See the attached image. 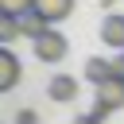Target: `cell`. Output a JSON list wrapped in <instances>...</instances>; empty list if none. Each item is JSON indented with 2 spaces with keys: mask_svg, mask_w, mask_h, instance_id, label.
I'll return each instance as SVG.
<instances>
[{
  "mask_svg": "<svg viewBox=\"0 0 124 124\" xmlns=\"http://www.w3.org/2000/svg\"><path fill=\"white\" fill-rule=\"evenodd\" d=\"M46 97L50 101H74L78 97V78H70V74H58V78H50V85H46Z\"/></svg>",
  "mask_w": 124,
  "mask_h": 124,
  "instance_id": "8992f818",
  "label": "cell"
},
{
  "mask_svg": "<svg viewBox=\"0 0 124 124\" xmlns=\"http://www.w3.org/2000/svg\"><path fill=\"white\" fill-rule=\"evenodd\" d=\"M19 27H23V35H27V39H31V43H35V39H39V35H43V31H46V27H50V23H46V19H43V16H39V12H27V16H23V19H19Z\"/></svg>",
  "mask_w": 124,
  "mask_h": 124,
  "instance_id": "ba28073f",
  "label": "cell"
},
{
  "mask_svg": "<svg viewBox=\"0 0 124 124\" xmlns=\"http://www.w3.org/2000/svg\"><path fill=\"white\" fill-rule=\"evenodd\" d=\"M70 124H101V120H97V116H93V112H81V116H74V120H70Z\"/></svg>",
  "mask_w": 124,
  "mask_h": 124,
  "instance_id": "7c38bea8",
  "label": "cell"
},
{
  "mask_svg": "<svg viewBox=\"0 0 124 124\" xmlns=\"http://www.w3.org/2000/svg\"><path fill=\"white\" fill-rule=\"evenodd\" d=\"M19 74H23V70H19V58L4 46V50H0V93L16 89V85H19Z\"/></svg>",
  "mask_w": 124,
  "mask_h": 124,
  "instance_id": "3957f363",
  "label": "cell"
},
{
  "mask_svg": "<svg viewBox=\"0 0 124 124\" xmlns=\"http://www.w3.org/2000/svg\"><path fill=\"white\" fill-rule=\"evenodd\" d=\"M35 12L54 27V23H62V19L74 12V0H35Z\"/></svg>",
  "mask_w": 124,
  "mask_h": 124,
  "instance_id": "5b68a950",
  "label": "cell"
},
{
  "mask_svg": "<svg viewBox=\"0 0 124 124\" xmlns=\"http://www.w3.org/2000/svg\"><path fill=\"white\" fill-rule=\"evenodd\" d=\"M93 101H97L101 108H108V112L124 108V81H105V85H97V89H93Z\"/></svg>",
  "mask_w": 124,
  "mask_h": 124,
  "instance_id": "7a4b0ae2",
  "label": "cell"
},
{
  "mask_svg": "<svg viewBox=\"0 0 124 124\" xmlns=\"http://www.w3.org/2000/svg\"><path fill=\"white\" fill-rule=\"evenodd\" d=\"M112 4H116V0H101V8H112Z\"/></svg>",
  "mask_w": 124,
  "mask_h": 124,
  "instance_id": "5bb4252c",
  "label": "cell"
},
{
  "mask_svg": "<svg viewBox=\"0 0 124 124\" xmlns=\"http://www.w3.org/2000/svg\"><path fill=\"white\" fill-rule=\"evenodd\" d=\"M16 124H39V112L35 108H19L16 112Z\"/></svg>",
  "mask_w": 124,
  "mask_h": 124,
  "instance_id": "8fae6325",
  "label": "cell"
},
{
  "mask_svg": "<svg viewBox=\"0 0 124 124\" xmlns=\"http://www.w3.org/2000/svg\"><path fill=\"white\" fill-rule=\"evenodd\" d=\"M101 43L124 50V16H116V12L105 16V23H101Z\"/></svg>",
  "mask_w": 124,
  "mask_h": 124,
  "instance_id": "277c9868",
  "label": "cell"
},
{
  "mask_svg": "<svg viewBox=\"0 0 124 124\" xmlns=\"http://www.w3.org/2000/svg\"><path fill=\"white\" fill-rule=\"evenodd\" d=\"M85 81H93V89L105 85V81H116L112 78V58H89L85 62Z\"/></svg>",
  "mask_w": 124,
  "mask_h": 124,
  "instance_id": "52a82bcc",
  "label": "cell"
},
{
  "mask_svg": "<svg viewBox=\"0 0 124 124\" xmlns=\"http://www.w3.org/2000/svg\"><path fill=\"white\" fill-rule=\"evenodd\" d=\"M27 12H35V0H0V16H12V19H23Z\"/></svg>",
  "mask_w": 124,
  "mask_h": 124,
  "instance_id": "9c48e42d",
  "label": "cell"
},
{
  "mask_svg": "<svg viewBox=\"0 0 124 124\" xmlns=\"http://www.w3.org/2000/svg\"><path fill=\"white\" fill-rule=\"evenodd\" d=\"M23 35V27H19V19H12V16H0V43L8 46V43H16Z\"/></svg>",
  "mask_w": 124,
  "mask_h": 124,
  "instance_id": "30bf717a",
  "label": "cell"
},
{
  "mask_svg": "<svg viewBox=\"0 0 124 124\" xmlns=\"http://www.w3.org/2000/svg\"><path fill=\"white\" fill-rule=\"evenodd\" d=\"M89 112H93V116H97V120H105V116H112V112H108V108H101V105H97V101H93V108H89Z\"/></svg>",
  "mask_w": 124,
  "mask_h": 124,
  "instance_id": "4fadbf2b",
  "label": "cell"
},
{
  "mask_svg": "<svg viewBox=\"0 0 124 124\" xmlns=\"http://www.w3.org/2000/svg\"><path fill=\"white\" fill-rule=\"evenodd\" d=\"M31 50H35V58H39V62H62V58L70 54V43H66V35H62V31L46 27V31L31 43Z\"/></svg>",
  "mask_w": 124,
  "mask_h": 124,
  "instance_id": "6da1fadb",
  "label": "cell"
}]
</instances>
